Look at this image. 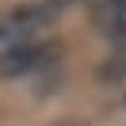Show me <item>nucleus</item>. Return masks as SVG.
Masks as SVG:
<instances>
[{
  "instance_id": "nucleus-1",
  "label": "nucleus",
  "mask_w": 126,
  "mask_h": 126,
  "mask_svg": "<svg viewBox=\"0 0 126 126\" xmlns=\"http://www.w3.org/2000/svg\"><path fill=\"white\" fill-rule=\"evenodd\" d=\"M57 61V46L50 38H23V42H8L0 50V77L4 80H23L34 73H46Z\"/></svg>"
},
{
  "instance_id": "nucleus-3",
  "label": "nucleus",
  "mask_w": 126,
  "mask_h": 126,
  "mask_svg": "<svg viewBox=\"0 0 126 126\" xmlns=\"http://www.w3.org/2000/svg\"><path fill=\"white\" fill-rule=\"evenodd\" d=\"M54 12H61V8H77V4H88V0H46Z\"/></svg>"
},
{
  "instance_id": "nucleus-2",
  "label": "nucleus",
  "mask_w": 126,
  "mask_h": 126,
  "mask_svg": "<svg viewBox=\"0 0 126 126\" xmlns=\"http://www.w3.org/2000/svg\"><path fill=\"white\" fill-rule=\"evenodd\" d=\"M57 19V12L50 8L46 0L42 4H16V8L0 12V42H23V38H38L50 23Z\"/></svg>"
},
{
  "instance_id": "nucleus-4",
  "label": "nucleus",
  "mask_w": 126,
  "mask_h": 126,
  "mask_svg": "<svg viewBox=\"0 0 126 126\" xmlns=\"http://www.w3.org/2000/svg\"><path fill=\"white\" fill-rule=\"evenodd\" d=\"M122 42H126V38H122Z\"/></svg>"
}]
</instances>
